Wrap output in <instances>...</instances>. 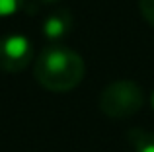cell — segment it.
Listing matches in <instances>:
<instances>
[{
  "label": "cell",
  "mask_w": 154,
  "mask_h": 152,
  "mask_svg": "<svg viewBox=\"0 0 154 152\" xmlns=\"http://www.w3.org/2000/svg\"><path fill=\"white\" fill-rule=\"evenodd\" d=\"M84 59L70 47H45L35 59L33 74L43 88L51 92H68L84 78Z\"/></svg>",
  "instance_id": "6da1fadb"
},
{
  "label": "cell",
  "mask_w": 154,
  "mask_h": 152,
  "mask_svg": "<svg viewBox=\"0 0 154 152\" xmlns=\"http://www.w3.org/2000/svg\"><path fill=\"white\" fill-rule=\"evenodd\" d=\"M144 94L135 80H115L103 88L100 96V109L111 119H125L140 111Z\"/></svg>",
  "instance_id": "7a4b0ae2"
},
{
  "label": "cell",
  "mask_w": 154,
  "mask_h": 152,
  "mask_svg": "<svg viewBox=\"0 0 154 152\" xmlns=\"http://www.w3.org/2000/svg\"><path fill=\"white\" fill-rule=\"evenodd\" d=\"M33 57L31 41L22 33H8L0 37V68L18 72L29 65Z\"/></svg>",
  "instance_id": "3957f363"
},
{
  "label": "cell",
  "mask_w": 154,
  "mask_h": 152,
  "mask_svg": "<svg viewBox=\"0 0 154 152\" xmlns=\"http://www.w3.org/2000/svg\"><path fill=\"white\" fill-rule=\"evenodd\" d=\"M72 14L66 10V8H59V10L51 12L49 16L43 22V33L49 39H60L72 29Z\"/></svg>",
  "instance_id": "277c9868"
},
{
  "label": "cell",
  "mask_w": 154,
  "mask_h": 152,
  "mask_svg": "<svg viewBox=\"0 0 154 152\" xmlns=\"http://www.w3.org/2000/svg\"><path fill=\"white\" fill-rule=\"evenodd\" d=\"M127 138L133 152H154V131L131 129L127 133Z\"/></svg>",
  "instance_id": "5b68a950"
},
{
  "label": "cell",
  "mask_w": 154,
  "mask_h": 152,
  "mask_svg": "<svg viewBox=\"0 0 154 152\" xmlns=\"http://www.w3.org/2000/svg\"><path fill=\"white\" fill-rule=\"evenodd\" d=\"M26 0H0V16L4 14H14L23 6Z\"/></svg>",
  "instance_id": "8992f818"
},
{
  "label": "cell",
  "mask_w": 154,
  "mask_h": 152,
  "mask_svg": "<svg viewBox=\"0 0 154 152\" xmlns=\"http://www.w3.org/2000/svg\"><path fill=\"white\" fill-rule=\"evenodd\" d=\"M139 8L144 20L154 26V0H139Z\"/></svg>",
  "instance_id": "52a82bcc"
},
{
  "label": "cell",
  "mask_w": 154,
  "mask_h": 152,
  "mask_svg": "<svg viewBox=\"0 0 154 152\" xmlns=\"http://www.w3.org/2000/svg\"><path fill=\"white\" fill-rule=\"evenodd\" d=\"M150 105H152V109H154V92H152V96H150Z\"/></svg>",
  "instance_id": "ba28073f"
},
{
  "label": "cell",
  "mask_w": 154,
  "mask_h": 152,
  "mask_svg": "<svg viewBox=\"0 0 154 152\" xmlns=\"http://www.w3.org/2000/svg\"><path fill=\"white\" fill-rule=\"evenodd\" d=\"M39 2H45V4H49V2H57V0H39Z\"/></svg>",
  "instance_id": "9c48e42d"
}]
</instances>
